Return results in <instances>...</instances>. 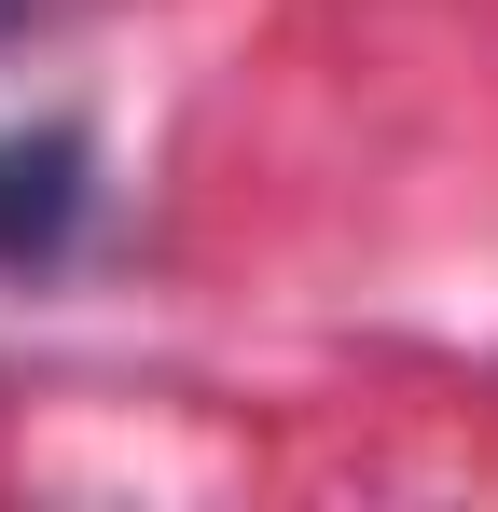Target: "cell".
Instances as JSON below:
<instances>
[{"mask_svg": "<svg viewBox=\"0 0 498 512\" xmlns=\"http://www.w3.org/2000/svg\"><path fill=\"white\" fill-rule=\"evenodd\" d=\"M83 194H97L83 125H14L0 139V263H56L83 236Z\"/></svg>", "mask_w": 498, "mask_h": 512, "instance_id": "1", "label": "cell"}, {"mask_svg": "<svg viewBox=\"0 0 498 512\" xmlns=\"http://www.w3.org/2000/svg\"><path fill=\"white\" fill-rule=\"evenodd\" d=\"M42 14H70V0H0V42H28Z\"/></svg>", "mask_w": 498, "mask_h": 512, "instance_id": "2", "label": "cell"}]
</instances>
